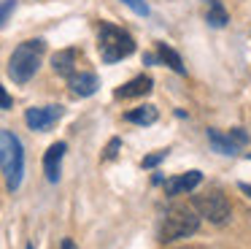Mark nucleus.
I'll use <instances>...</instances> for the list:
<instances>
[{
    "label": "nucleus",
    "instance_id": "1",
    "mask_svg": "<svg viewBox=\"0 0 251 249\" xmlns=\"http://www.w3.org/2000/svg\"><path fill=\"white\" fill-rule=\"evenodd\" d=\"M44 54H46V43L41 41V38L22 41L14 49L11 60H8V76H11L17 84H27V81L38 73Z\"/></svg>",
    "mask_w": 251,
    "mask_h": 249
},
{
    "label": "nucleus",
    "instance_id": "2",
    "mask_svg": "<svg viewBox=\"0 0 251 249\" xmlns=\"http://www.w3.org/2000/svg\"><path fill=\"white\" fill-rule=\"evenodd\" d=\"M0 171L6 176V187L17 192L25 176V149L11 130H0Z\"/></svg>",
    "mask_w": 251,
    "mask_h": 249
},
{
    "label": "nucleus",
    "instance_id": "3",
    "mask_svg": "<svg viewBox=\"0 0 251 249\" xmlns=\"http://www.w3.org/2000/svg\"><path fill=\"white\" fill-rule=\"evenodd\" d=\"M98 49H100L103 62H119V60L130 57L135 52V41H132V35L127 30L103 22L98 30Z\"/></svg>",
    "mask_w": 251,
    "mask_h": 249
},
{
    "label": "nucleus",
    "instance_id": "4",
    "mask_svg": "<svg viewBox=\"0 0 251 249\" xmlns=\"http://www.w3.org/2000/svg\"><path fill=\"white\" fill-rule=\"evenodd\" d=\"M200 227V217H197L195 209L189 206H173L165 217V225H162V241H178V238H186L192 233H197Z\"/></svg>",
    "mask_w": 251,
    "mask_h": 249
},
{
    "label": "nucleus",
    "instance_id": "5",
    "mask_svg": "<svg viewBox=\"0 0 251 249\" xmlns=\"http://www.w3.org/2000/svg\"><path fill=\"white\" fill-rule=\"evenodd\" d=\"M195 211H197V217H205L208 222H213V225H224V222L229 219V214H232L229 200L224 198L222 192L197 195L195 198Z\"/></svg>",
    "mask_w": 251,
    "mask_h": 249
},
{
    "label": "nucleus",
    "instance_id": "6",
    "mask_svg": "<svg viewBox=\"0 0 251 249\" xmlns=\"http://www.w3.org/2000/svg\"><path fill=\"white\" fill-rule=\"evenodd\" d=\"M62 117V106H35V108H27L25 111V122H27L30 130H49L51 124H57Z\"/></svg>",
    "mask_w": 251,
    "mask_h": 249
},
{
    "label": "nucleus",
    "instance_id": "7",
    "mask_svg": "<svg viewBox=\"0 0 251 249\" xmlns=\"http://www.w3.org/2000/svg\"><path fill=\"white\" fill-rule=\"evenodd\" d=\"M65 149H68V146L62 144V141H57V144H51L49 149H46V155H44V173H46V179H49L51 184L60 182V173H62V157H65Z\"/></svg>",
    "mask_w": 251,
    "mask_h": 249
},
{
    "label": "nucleus",
    "instance_id": "8",
    "mask_svg": "<svg viewBox=\"0 0 251 249\" xmlns=\"http://www.w3.org/2000/svg\"><path fill=\"white\" fill-rule=\"evenodd\" d=\"M68 87H71L73 95L89 97V95H95V92H98L100 81H98V76H95V73H78V70H73V73L68 76Z\"/></svg>",
    "mask_w": 251,
    "mask_h": 249
},
{
    "label": "nucleus",
    "instance_id": "9",
    "mask_svg": "<svg viewBox=\"0 0 251 249\" xmlns=\"http://www.w3.org/2000/svg\"><path fill=\"white\" fill-rule=\"evenodd\" d=\"M200 182H202L200 171H186L176 179H168V182H165V192L168 195H184V192H192Z\"/></svg>",
    "mask_w": 251,
    "mask_h": 249
},
{
    "label": "nucleus",
    "instance_id": "10",
    "mask_svg": "<svg viewBox=\"0 0 251 249\" xmlns=\"http://www.w3.org/2000/svg\"><path fill=\"white\" fill-rule=\"evenodd\" d=\"M151 87H154L151 76H135V79H130L127 84H122L114 95L119 97V100H127V97H141V95H149Z\"/></svg>",
    "mask_w": 251,
    "mask_h": 249
},
{
    "label": "nucleus",
    "instance_id": "11",
    "mask_svg": "<svg viewBox=\"0 0 251 249\" xmlns=\"http://www.w3.org/2000/svg\"><path fill=\"white\" fill-rule=\"evenodd\" d=\"M76 60H78L76 49H62V52H57L54 57H51V68H54V73H60L68 79V76L76 70Z\"/></svg>",
    "mask_w": 251,
    "mask_h": 249
},
{
    "label": "nucleus",
    "instance_id": "12",
    "mask_svg": "<svg viewBox=\"0 0 251 249\" xmlns=\"http://www.w3.org/2000/svg\"><path fill=\"white\" fill-rule=\"evenodd\" d=\"M208 141H211V146H213V152H219V155H238V146L229 141V135H224V133H219V130H208Z\"/></svg>",
    "mask_w": 251,
    "mask_h": 249
},
{
    "label": "nucleus",
    "instance_id": "13",
    "mask_svg": "<svg viewBox=\"0 0 251 249\" xmlns=\"http://www.w3.org/2000/svg\"><path fill=\"white\" fill-rule=\"evenodd\" d=\"M157 117H159L157 108L146 103V106H138V108H132V111H127L125 119H127V122H132V124H154V122H157Z\"/></svg>",
    "mask_w": 251,
    "mask_h": 249
},
{
    "label": "nucleus",
    "instance_id": "14",
    "mask_svg": "<svg viewBox=\"0 0 251 249\" xmlns=\"http://www.w3.org/2000/svg\"><path fill=\"white\" fill-rule=\"evenodd\" d=\"M157 52H159V60H162L165 65H170L176 73H186V68H184V62H181V57H178V52H176V49H170V46H165V43H159Z\"/></svg>",
    "mask_w": 251,
    "mask_h": 249
},
{
    "label": "nucleus",
    "instance_id": "15",
    "mask_svg": "<svg viewBox=\"0 0 251 249\" xmlns=\"http://www.w3.org/2000/svg\"><path fill=\"white\" fill-rule=\"evenodd\" d=\"M208 3V25H213V27H224L229 22V16H227V11L222 8V3L219 0H205Z\"/></svg>",
    "mask_w": 251,
    "mask_h": 249
},
{
    "label": "nucleus",
    "instance_id": "16",
    "mask_svg": "<svg viewBox=\"0 0 251 249\" xmlns=\"http://www.w3.org/2000/svg\"><path fill=\"white\" fill-rule=\"evenodd\" d=\"M122 3L130 5L138 16H149V3H146V0H122Z\"/></svg>",
    "mask_w": 251,
    "mask_h": 249
},
{
    "label": "nucleus",
    "instance_id": "17",
    "mask_svg": "<svg viewBox=\"0 0 251 249\" xmlns=\"http://www.w3.org/2000/svg\"><path fill=\"white\" fill-rule=\"evenodd\" d=\"M168 157V149H162V152H154V155H149V157H143V168H154V165H159V162Z\"/></svg>",
    "mask_w": 251,
    "mask_h": 249
},
{
    "label": "nucleus",
    "instance_id": "18",
    "mask_svg": "<svg viewBox=\"0 0 251 249\" xmlns=\"http://www.w3.org/2000/svg\"><path fill=\"white\" fill-rule=\"evenodd\" d=\"M14 5H17V0H3V3H0V25H6V19L14 11Z\"/></svg>",
    "mask_w": 251,
    "mask_h": 249
},
{
    "label": "nucleus",
    "instance_id": "19",
    "mask_svg": "<svg viewBox=\"0 0 251 249\" xmlns=\"http://www.w3.org/2000/svg\"><path fill=\"white\" fill-rule=\"evenodd\" d=\"M227 135H229V141H232L235 146H240V144H246V141H249V135L243 133V127H232Z\"/></svg>",
    "mask_w": 251,
    "mask_h": 249
},
{
    "label": "nucleus",
    "instance_id": "20",
    "mask_svg": "<svg viewBox=\"0 0 251 249\" xmlns=\"http://www.w3.org/2000/svg\"><path fill=\"white\" fill-rule=\"evenodd\" d=\"M119 146H122V141H119V138H114V141H111V144H108V149H105V160H114V157L119 155Z\"/></svg>",
    "mask_w": 251,
    "mask_h": 249
},
{
    "label": "nucleus",
    "instance_id": "21",
    "mask_svg": "<svg viewBox=\"0 0 251 249\" xmlns=\"http://www.w3.org/2000/svg\"><path fill=\"white\" fill-rule=\"evenodd\" d=\"M11 95L6 92V87H0V108H11Z\"/></svg>",
    "mask_w": 251,
    "mask_h": 249
},
{
    "label": "nucleus",
    "instance_id": "22",
    "mask_svg": "<svg viewBox=\"0 0 251 249\" xmlns=\"http://www.w3.org/2000/svg\"><path fill=\"white\" fill-rule=\"evenodd\" d=\"M62 249H78V247L71 241V238H65V241H62Z\"/></svg>",
    "mask_w": 251,
    "mask_h": 249
},
{
    "label": "nucleus",
    "instance_id": "23",
    "mask_svg": "<svg viewBox=\"0 0 251 249\" xmlns=\"http://www.w3.org/2000/svg\"><path fill=\"white\" fill-rule=\"evenodd\" d=\"M240 189H243V192H246V195H249V198H251V184H240Z\"/></svg>",
    "mask_w": 251,
    "mask_h": 249
},
{
    "label": "nucleus",
    "instance_id": "24",
    "mask_svg": "<svg viewBox=\"0 0 251 249\" xmlns=\"http://www.w3.org/2000/svg\"><path fill=\"white\" fill-rule=\"evenodd\" d=\"M27 249H35V247H33V244H27Z\"/></svg>",
    "mask_w": 251,
    "mask_h": 249
}]
</instances>
